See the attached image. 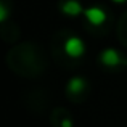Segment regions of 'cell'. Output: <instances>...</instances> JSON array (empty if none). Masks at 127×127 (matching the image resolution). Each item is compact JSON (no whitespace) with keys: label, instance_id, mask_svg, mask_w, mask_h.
Returning <instances> with one entry per match:
<instances>
[{"label":"cell","instance_id":"obj_1","mask_svg":"<svg viewBox=\"0 0 127 127\" xmlns=\"http://www.w3.org/2000/svg\"><path fill=\"white\" fill-rule=\"evenodd\" d=\"M64 53L69 56V58H81L85 53V43L81 37H76V35H71L64 40Z\"/></svg>","mask_w":127,"mask_h":127},{"label":"cell","instance_id":"obj_2","mask_svg":"<svg viewBox=\"0 0 127 127\" xmlns=\"http://www.w3.org/2000/svg\"><path fill=\"white\" fill-rule=\"evenodd\" d=\"M84 15L92 26H101L108 18L106 11L103 8H100V6H89V8L84 10Z\"/></svg>","mask_w":127,"mask_h":127},{"label":"cell","instance_id":"obj_3","mask_svg":"<svg viewBox=\"0 0 127 127\" xmlns=\"http://www.w3.org/2000/svg\"><path fill=\"white\" fill-rule=\"evenodd\" d=\"M100 60H101V63L105 66H108V68H116V66L126 63L124 60L121 58V55H119L114 48H106V50H103L101 55H100Z\"/></svg>","mask_w":127,"mask_h":127},{"label":"cell","instance_id":"obj_4","mask_svg":"<svg viewBox=\"0 0 127 127\" xmlns=\"http://www.w3.org/2000/svg\"><path fill=\"white\" fill-rule=\"evenodd\" d=\"M85 8H82V5L77 0H66L61 5V11L68 16H79L81 13H84Z\"/></svg>","mask_w":127,"mask_h":127},{"label":"cell","instance_id":"obj_5","mask_svg":"<svg viewBox=\"0 0 127 127\" xmlns=\"http://www.w3.org/2000/svg\"><path fill=\"white\" fill-rule=\"evenodd\" d=\"M85 81L82 77H71L68 82V92L72 93V95H79V93H82L85 90Z\"/></svg>","mask_w":127,"mask_h":127},{"label":"cell","instance_id":"obj_6","mask_svg":"<svg viewBox=\"0 0 127 127\" xmlns=\"http://www.w3.org/2000/svg\"><path fill=\"white\" fill-rule=\"evenodd\" d=\"M8 18V8L5 6V3H0V21H6Z\"/></svg>","mask_w":127,"mask_h":127},{"label":"cell","instance_id":"obj_7","mask_svg":"<svg viewBox=\"0 0 127 127\" xmlns=\"http://www.w3.org/2000/svg\"><path fill=\"white\" fill-rule=\"evenodd\" d=\"M61 127H72V121H71V119H63V121H61Z\"/></svg>","mask_w":127,"mask_h":127},{"label":"cell","instance_id":"obj_8","mask_svg":"<svg viewBox=\"0 0 127 127\" xmlns=\"http://www.w3.org/2000/svg\"><path fill=\"white\" fill-rule=\"evenodd\" d=\"M113 3H124V2H127V0H111Z\"/></svg>","mask_w":127,"mask_h":127},{"label":"cell","instance_id":"obj_9","mask_svg":"<svg viewBox=\"0 0 127 127\" xmlns=\"http://www.w3.org/2000/svg\"><path fill=\"white\" fill-rule=\"evenodd\" d=\"M126 64H127V61H126Z\"/></svg>","mask_w":127,"mask_h":127}]
</instances>
